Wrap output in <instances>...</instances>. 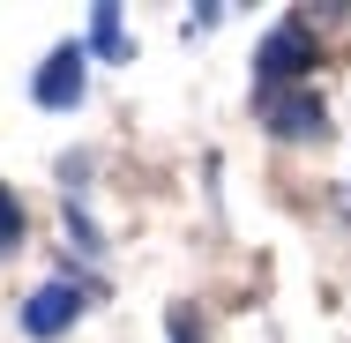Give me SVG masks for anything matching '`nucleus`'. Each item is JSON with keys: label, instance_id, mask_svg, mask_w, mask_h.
I'll return each instance as SVG.
<instances>
[{"label": "nucleus", "instance_id": "2", "mask_svg": "<svg viewBox=\"0 0 351 343\" xmlns=\"http://www.w3.org/2000/svg\"><path fill=\"white\" fill-rule=\"evenodd\" d=\"M254 120L277 142H322L329 135V105L314 90H254Z\"/></svg>", "mask_w": 351, "mask_h": 343}, {"label": "nucleus", "instance_id": "5", "mask_svg": "<svg viewBox=\"0 0 351 343\" xmlns=\"http://www.w3.org/2000/svg\"><path fill=\"white\" fill-rule=\"evenodd\" d=\"M90 53H97V60H128V38H120V8H112V0L90 8Z\"/></svg>", "mask_w": 351, "mask_h": 343}, {"label": "nucleus", "instance_id": "1", "mask_svg": "<svg viewBox=\"0 0 351 343\" xmlns=\"http://www.w3.org/2000/svg\"><path fill=\"white\" fill-rule=\"evenodd\" d=\"M306 75H314V30L299 15H284L277 30L262 38V53H254V82L262 90H299Z\"/></svg>", "mask_w": 351, "mask_h": 343}, {"label": "nucleus", "instance_id": "7", "mask_svg": "<svg viewBox=\"0 0 351 343\" xmlns=\"http://www.w3.org/2000/svg\"><path fill=\"white\" fill-rule=\"evenodd\" d=\"M172 343H202V336H195V314H187V306H172Z\"/></svg>", "mask_w": 351, "mask_h": 343}, {"label": "nucleus", "instance_id": "3", "mask_svg": "<svg viewBox=\"0 0 351 343\" xmlns=\"http://www.w3.org/2000/svg\"><path fill=\"white\" fill-rule=\"evenodd\" d=\"M82 82H90V45L60 38V45L38 60V75H30V97H38L45 112H75V105H82Z\"/></svg>", "mask_w": 351, "mask_h": 343}, {"label": "nucleus", "instance_id": "6", "mask_svg": "<svg viewBox=\"0 0 351 343\" xmlns=\"http://www.w3.org/2000/svg\"><path fill=\"white\" fill-rule=\"evenodd\" d=\"M23 246V194L15 187H0V262Z\"/></svg>", "mask_w": 351, "mask_h": 343}, {"label": "nucleus", "instance_id": "4", "mask_svg": "<svg viewBox=\"0 0 351 343\" xmlns=\"http://www.w3.org/2000/svg\"><path fill=\"white\" fill-rule=\"evenodd\" d=\"M75 314H82V291L75 283H38L30 298H23V336H68L75 329Z\"/></svg>", "mask_w": 351, "mask_h": 343}]
</instances>
